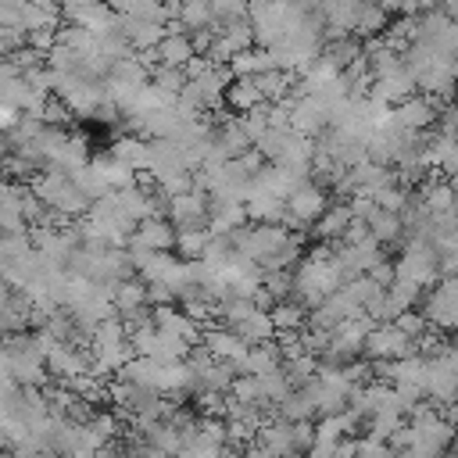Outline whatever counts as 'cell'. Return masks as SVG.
Returning a JSON list of instances; mask_svg holds the SVG:
<instances>
[{"label": "cell", "instance_id": "cell-57", "mask_svg": "<svg viewBox=\"0 0 458 458\" xmlns=\"http://www.w3.org/2000/svg\"><path fill=\"white\" fill-rule=\"evenodd\" d=\"M454 429H458V422H454Z\"/></svg>", "mask_w": 458, "mask_h": 458}, {"label": "cell", "instance_id": "cell-55", "mask_svg": "<svg viewBox=\"0 0 458 458\" xmlns=\"http://www.w3.org/2000/svg\"><path fill=\"white\" fill-rule=\"evenodd\" d=\"M7 154H11V136H7V132H0V161H4Z\"/></svg>", "mask_w": 458, "mask_h": 458}, {"label": "cell", "instance_id": "cell-23", "mask_svg": "<svg viewBox=\"0 0 458 458\" xmlns=\"http://www.w3.org/2000/svg\"><path fill=\"white\" fill-rule=\"evenodd\" d=\"M208 236H211L208 225H175V247H172V254H179V258H200Z\"/></svg>", "mask_w": 458, "mask_h": 458}, {"label": "cell", "instance_id": "cell-12", "mask_svg": "<svg viewBox=\"0 0 458 458\" xmlns=\"http://www.w3.org/2000/svg\"><path fill=\"white\" fill-rule=\"evenodd\" d=\"M132 240H140V243L150 247V250H172V247H175V225H172L165 215H147V218L132 229Z\"/></svg>", "mask_w": 458, "mask_h": 458}, {"label": "cell", "instance_id": "cell-2", "mask_svg": "<svg viewBox=\"0 0 458 458\" xmlns=\"http://www.w3.org/2000/svg\"><path fill=\"white\" fill-rule=\"evenodd\" d=\"M329 204V190L318 186L315 179H304L290 197H286V215H283V225L293 229V233H308L311 222L326 211Z\"/></svg>", "mask_w": 458, "mask_h": 458}, {"label": "cell", "instance_id": "cell-28", "mask_svg": "<svg viewBox=\"0 0 458 458\" xmlns=\"http://www.w3.org/2000/svg\"><path fill=\"white\" fill-rule=\"evenodd\" d=\"M422 293H426V286H419L415 279H404V276H394V283L386 286V297H390V304H394V311H404V308H415Z\"/></svg>", "mask_w": 458, "mask_h": 458}, {"label": "cell", "instance_id": "cell-49", "mask_svg": "<svg viewBox=\"0 0 458 458\" xmlns=\"http://www.w3.org/2000/svg\"><path fill=\"white\" fill-rule=\"evenodd\" d=\"M208 68H215V61H211L208 54H190V57H186V64H182L186 79H197V75H204Z\"/></svg>", "mask_w": 458, "mask_h": 458}, {"label": "cell", "instance_id": "cell-24", "mask_svg": "<svg viewBox=\"0 0 458 458\" xmlns=\"http://www.w3.org/2000/svg\"><path fill=\"white\" fill-rule=\"evenodd\" d=\"M147 304V286L140 276H129V279H118L114 283V311L125 315L132 308H143Z\"/></svg>", "mask_w": 458, "mask_h": 458}, {"label": "cell", "instance_id": "cell-42", "mask_svg": "<svg viewBox=\"0 0 458 458\" xmlns=\"http://www.w3.org/2000/svg\"><path fill=\"white\" fill-rule=\"evenodd\" d=\"M25 43H29L32 50L47 54V50L57 43V29H50V25H47V29H29V32H25Z\"/></svg>", "mask_w": 458, "mask_h": 458}, {"label": "cell", "instance_id": "cell-33", "mask_svg": "<svg viewBox=\"0 0 458 458\" xmlns=\"http://www.w3.org/2000/svg\"><path fill=\"white\" fill-rule=\"evenodd\" d=\"M179 21H182L186 32H190V29H204V25H211V21H215L211 0H182V7H179Z\"/></svg>", "mask_w": 458, "mask_h": 458}, {"label": "cell", "instance_id": "cell-37", "mask_svg": "<svg viewBox=\"0 0 458 458\" xmlns=\"http://www.w3.org/2000/svg\"><path fill=\"white\" fill-rule=\"evenodd\" d=\"M100 0H57V11H61V21L68 25H86V18L93 14Z\"/></svg>", "mask_w": 458, "mask_h": 458}, {"label": "cell", "instance_id": "cell-15", "mask_svg": "<svg viewBox=\"0 0 458 458\" xmlns=\"http://www.w3.org/2000/svg\"><path fill=\"white\" fill-rule=\"evenodd\" d=\"M261 100H265V97H261L254 75H236V79L225 86V107H229L233 114H243V111L258 107Z\"/></svg>", "mask_w": 458, "mask_h": 458}, {"label": "cell", "instance_id": "cell-25", "mask_svg": "<svg viewBox=\"0 0 458 458\" xmlns=\"http://www.w3.org/2000/svg\"><path fill=\"white\" fill-rule=\"evenodd\" d=\"M268 315H272V326H276V329H301V326L308 322V308H304L297 297L276 301V304L268 308Z\"/></svg>", "mask_w": 458, "mask_h": 458}, {"label": "cell", "instance_id": "cell-46", "mask_svg": "<svg viewBox=\"0 0 458 458\" xmlns=\"http://www.w3.org/2000/svg\"><path fill=\"white\" fill-rule=\"evenodd\" d=\"M311 440H315V422L311 419H293V444H297V451H308Z\"/></svg>", "mask_w": 458, "mask_h": 458}, {"label": "cell", "instance_id": "cell-5", "mask_svg": "<svg viewBox=\"0 0 458 458\" xmlns=\"http://www.w3.org/2000/svg\"><path fill=\"white\" fill-rule=\"evenodd\" d=\"M47 372H50V379H57V383L75 379V376L89 372V351H82L79 344L57 340V344L47 351Z\"/></svg>", "mask_w": 458, "mask_h": 458}, {"label": "cell", "instance_id": "cell-13", "mask_svg": "<svg viewBox=\"0 0 458 458\" xmlns=\"http://www.w3.org/2000/svg\"><path fill=\"white\" fill-rule=\"evenodd\" d=\"M283 369V347L272 340H261V344H250L243 361H240V372H254V376H265V372H276Z\"/></svg>", "mask_w": 458, "mask_h": 458}, {"label": "cell", "instance_id": "cell-41", "mask_svg": "<svg viewBox=\"0 0 458 458\" xmlns=\"http://www.w3.org/2000/svg\"><path fill=\"white\" fill-rule=\"evenodd\" d=\"M365 276L386 290V286L394 283V276H397V268H394V258H386V254H383L379 261H372V265H369V272H365Z\"/></svg>", "mask_w": 458, "mask_h": 458}, {"label": "cell", "instance_id": "cell-58", "mask_svg": "<svg viewBox=\"0 0 458 458\" xmlns=\"http://www.w3.org/2000/svg\"><path fill=\"white\" fill-rule=\"evenodd\" d=\"M454 333H458V329H454Z\"/></svg>", "mask_w": 458, "mask_h": 458}, {"label": "cell", "instance_id": "cell-44", "mask_svg": "<svg viewBox=\"0 0 458 458\" xmlns=\"http://www.w3.org/2000/svg\"><path fill=\"white\" fill-rule=\"evenodd\" d=\"M211 11H215L218 21L243 18V14H247V0H211Z\"/></svg>", "mask_w": 458, "mask_h": 458}, {"label": "cell", "instance_id": "cell-53", "mask_svg": "<svg viewBox=\"0 0 458 458\" xmlns=\"http://www.w3.org/2000/svg\"><path fill=\"white\" fill-rule=\"evenodd\" d=\"M250 304H254L258 311H268V308L276 304V297H272V293H268V290L258 283V286H254V293H250Z\"/></svg>", "mask_w": 458, "mask_h": 458}, {"label": "cell", "instance_id": "cell-36", "mask_svg": "<svg viewBox=\"0 0 458 458\" xmlns=\"http://www.w3.org/2000/svg\"><path fill=\"white\" fill-rule=\"evenodd\" d=\"M261 286H265L276 301L290 297V290H293V268H261Z\"/></svg>", "mask_w": 458, "mask_h": 458}, {"label": "cell", "instance_id": "cell-51", "mask_svg": "<svg viewBox=\"0 0 458 458\" xmlns=\"http://www.w3.org/2000/svg\"><path fill=\"white\" fill-rule=\"evenodd\" d=\"M211 39H215V32H211L208 25H204V29H190V43H193V54H208Z\"/></svg>", "mask_w": 458, "mask_h": 458}, {"label": "cell", "instance_id": "cell-40", "mask_svg": "<svg viewBox=\"0 0 458 458\" xmlns=\"http://www.w3.org/2000/svg\"><path fill=\"white\" fill-rule=\"evenodd\" d=\"M433 129H440L444 136L458 140V100H451V104H444V107L437 111V125H433Z\"/></svg>", "mask_w": 458, "mask_h": 458}, {"label": "cell", "instance_id": "cell-3", "mask_svg": "<svg viewBox=\"0 0 458 458\" xmlns=\"http://www.w3.org/2000/svg\"><path fill=\"white\" fill-rule=\"evenodd\" d=\"M415 351V340L411 336H404L397 326H394V318L390 322H376L369 333H365V340H361V354L369 358V361H379V358H401V354H411Z\"/></svg>", "mask_w": 458, "mask_h": 458}, {"label": "cell", "instance_id": "cell-32", "mask_svg": "<svg viewBox=\"0 0 458 458\" xmlns=\"http://www.w3.org/2000/svg\"><path fill=\"white\" fill-rule=\"evenodd\" d=\"M283 372H286V379L297 386V383H304V379H311V376L318 372V358L308 354V351H297V354L283 358Z\"/></svg>", "mask_w": 458, "mask_h": 458}, {"label": "cell", "instance_id": "cell-19", "mask_svg": "<svg viewBox=\"0 0 458 458\" xmlns=\"http://www.w3.org/2000/svg\"><path fill=\"white\" fill-rule=\"evenodd\" d=\"M157 50V64H172V68H182L186 57L193 54V43H190V32H165L161 43L154 47Z\"/></svg>", "mask_w": 458, "mask_h": 458}, {"label": "cell", "instance_id": "cell-4", "mask_svg": "<svg viewBox=\"0 0 458 458\" xmlns=\"http://www.w3.org/2000/svg\"><path fill=\"white\" fill-rule=\"evenodd\" d=\"M293 97V93H290ZM329 125V104L318 97V93H301V97H293V104H290V129H297V132H304V136H318L322 129Z\"/></svg>", "mask_w": 458, "mask_h": 458}, {"label": "cell", "instance_id": "cell-22", "mask_svg": "<svg viewBox=\"0 0 458 458\" xmlns=\"http://www.w3.org/2000/svg\"><path fill=\"white\" fill-rule=\"evenodd\" d=\"M386 21H390V14H386L376 0H361L358 21H354V36H358V39H372V36H379V32L386 29Z\"/></svg>", "mask_w": 458, "mask_h": 458}, {"label": "cell", "instance_id": "cell-39", "mask_svg": "<svg viewBox=\"0 0 458 458\" xmlns=\"http://www.w3.org/2000/svg\"><path fill=\"white\" fill-rule=\"evenodd\" d=\"M358 454H361V458H386V454H394V447H390L383 437L358 433Z\"/></svg>", "mask_w": 458, "mask_h": 458}, {"label": "cell", "instance_id": "cell-10", "mask_svg": "<svg viewBox=\"0 0 458 458\" xmlns=\"http://www.w3.org/2000/svg\"><path fill=\"white\" fill-rule=\"evenodd\" d=\"M361 0H322V18H326V39H340L354 32Z\"/></svg>", "mask_w": 458, "mask_h": 458}, {"label": "cell", "instance_id": "cell-29", "mask_svg": "<svg viewBox=\"0 0 458 458\" xmlns=\"http://www.w3.org/2000/svg\"><path fill=\"white\" fill-rule=\"evenodd\" d=\"M236 333L247 340V344H261V340H272L276 336V326H272V315L268 311H250L240 326H236Z\"/></svg>", "mask_w": 458, "mask_h": 458}, {"label": "cell", "instance_id": "cell-26", "mask_svg": "<svg viewBox=\"0 0 458 458\" xmlns=\"http://www.w3.org/2000/svg\"><path fill=\"white\" fill-rule=\"evenodd\" d=\"M254 82H258V89H261L265 100H283L290 93V86H293V72H286V68H265V72L254 75Z\"/></svg>", "mask_w": 458, "mask_h": 458}, {"label": "cell", "instance_id": "cell-54", "mask_svg": "<svg viewBox=\"0 0 458 458\" xmlns=\"http://www.w3.org/2000/svg\"><path fill=\"white\" fill-rule=\"evenodd\" d=\"M440 11H444L447 18H454V21H458V0H440Z\"/></svg>", "mask_w": 458, "mask_h": 458}, {"label": "cell", "instance_id": "cell-1", "mask_svg": "<svg viewBox=\"0 0 458 458\" xmlns=\"http://www.w3.org/2000/svg\"><path fill=\"white\" fill-rule=\"evenodd\" d=\"M57 75V72H54ZM54 93L68 100V107L79 114V118H93V111L104 104V79L97 75H86L82 68L75 72H61L54 79Z\"/></svg>", "mask_w": 458, "mask_h": 458}, {"label": "cell", "instance_id": "cell-6", "mask_svg": "<svg viewBox=\"0 0 458 458\" xmlns=\"http://www.w3.org/2000/svg\"><path fill=\"white\" fill-rule=\"evenodd\" d=\"M437 104H433V97H426V93H411V97H404V100H397L394 104V118H397V125L401 129H411V132H426V129H433L437 125Z\"/></svg>", "mask_w": 458, "mask_h": 458}, {"label": "cell", "instance_id": "cell-34", "mask_svg": "<svg viewBox=\"0 0 458 458\" xmlns=\"http://www.w3.org/2000/svg\"><path fill=\"white\" fill-rule=\"evenodd\" d=\"M72 118H75V111L68 107V100H64V97H57V93L50 89V93H47V100H43L39 122H47V125H72Z\"/></svg>", "mask_w": 458, "mask_h": 458}, {"label": "cell", "instance_id": "cell-56", "mask_svg": "<svg viewBox=\"0 0 458 458\" xmlns=\"http://www.w3.org/2000/svg\"><path fill=\"white\" fill-rule=\"evenodd\" d=\"M454 211H458V179H454Z\"/></svg>", "mask_w": 458, "mask_h": 458}, {"label": "cell", "instance_id": "cell-38", "mask_svg": "<svg viewBox=\"0 0 458 458\" xmlns=\"http://www.w3.org/2000/svg\"><path fill=\"white\" fill-rule=\"evenodd\" d=\"M394 326H397L404 336H411V340H415L419 333H426V329H429V318H426L422 311H415V308H404V311H397V315H394Z\"/></svg>", "mask_w": 458, "mask_h": 458}, {"label": "cell", "instance_id": "cell-21", "mask_svg": "<svg viewBox=\"0 0 458 458\" xmlns=\"http://www.w3.org/2000/svg\"><path fill=\"white\" fill-rule=\"evenodd\" d=\"M229 68H233V75H258V72H265V68H276L272 64V54H268V47H243V50H236L233 57H229Z\"/></svg>", "mask_w": 458, "mask_h": 458}, {"label": "cell", "instance_id": "cell-35", "mask_svg": "<svg viewBox=\"0 0 458 458\" xmlns=\"http://www.w3.org/2000/svg\"><path fill=\"white\" fill-rule=\"evenodd\" d=\"M408 186H401V182H386V186H379L376 193H372V200H376V208H383V211H404V204H408Z\"/></svg>", "mask_w": 458, "mask_h": 458}, {"label": "cell", "instance_id": "cell-43", "mask_svg": "<svg viewBox=\"0 0 458 458\" xmlns=\"http://www.w3.org/2000/svg\"><path fill=\"white\" fill-rule=\"evenodd\" d=\"M18 47H25V32L14 25H0V57H11Z\"/></svg>", "mask_w": 458, "mask_h": 458}, {"label": "cell", "instance_id": "cell-27", "mask_svg": "<svg viewBox=\"0 0 458 458\" xmlns=\"http://www.w3.org/2000/svg\"><path fill=\"white\" fill-rule=\"evenodd\" d=\"M175 261H179V254L172 258V250H150V254H147V261L136 268V276H140L143 283H168V276H172Z\"/></svg>", "mask_w": 458, "mask_h": 458}, {"label": "cell", "instance_id": "cell-14", "mask_svg": "<svg viewBox=\"0 0 458 458\" xmlns=\"http://www.w3.org/2000/svg\"><path fill=\"white\" fill-rule=\"evenodd\" d=\"M347 222H351V208H347V200L340 204V200H329L326 204V211L311 222V236L315 240H340L344 236V229H347Z\"/></svg>", "mask_w": 458, "mask_h": 458}, {"label": "cell", "instance_id": "cell-50", "mask_svg": "<svg viewBox=\"0 0 458 458\" xmlns=\"http://www.w3.org/2000/svg\"><path fill=\"white\" fill-rule=\"evenodd\" d=\"M365 236H369V222L351 215V222H347V229H344L340 240H344V243H358V240H365Z\"/></svg>", "mask_w": 458, "mask_h": 458}, {"label": "cell", "instance_id": "cell-48", "mask_svg": "<svg viewBox=\"0 0 458 458\" xmlns=\"http://www.w3.org/2000/svg\"><path fill=\"white\" fill-rule=\"evenodd\" d=\"M236 161H240V168H243L247 175H254V172H258V168L265 165V154H261V150H258V147L250 143L247 150H240V154H236Z\"/></svg>", "mask_w": 458, "mask_h": 458}, {"label": "cell", "instance_id": "cell-30", "mask_svg": "<svg viewBox=\"0 0 458 458\" xmlns=\"http://www.w3.org/2000/svg\"><path fill=\"white\" fill-rule=\"evenodd\" d=\"M258 386H261V404H265V408H268V404H279V401L293 390V383L286 379V372H283V369L258 376Z\"/></svg>", "mask_w": 458, "mask_h": 458}, {"label": "cell", "instance_id": "cell-16", "mask_svg": "<svg viewBox=\"0 0 458 458\" xmlns=\"http://www.w3.org/2000/svg\"><path fill=\"white\" fill-rule=\"evenodd\" d=\"M365 222H369V233H372L383 247H401V240H404V222H401L397 211H383V208H376Z\"/></svg>", "mask_w": 458, "mask_h": 458}, {"label": "cell", "instance_id": "cell-31", "mask_svg": "<svg viewBox=\"0 0 458 458\" xmlns=\"http://www.w3.org/2000/svg\"><path fill=\"white\" fill-rule=\"evenodd\" d=\"M68 175H72V182H75V186H79V190H82L89 200H97V197H104V193L111 190V186L100 179V172H97L89 161H86V165H79V168H72Z\"/></svg>", "mask_w": 458, "mask_h": 458}, {"label": "cell", "instance_id": "cell-11", "mask_svg": "<svg viewBox=\"0 0 458 458\" xmlns=\"http://www.w3.org/2000/svg\"><path fill=\"white\" fill-rule=\"evenodd\" d=\"M415 89H419V86H415V75L404 68V61H401V68H397V72L379 75V79H372V86H369V93H372V97H379V100H386V104H397V100L411 97Z\"/></svg>", "mask_w": 458, "mask_h": 458}, {"label": "cell", "instance_id": "cell-18", "mask_svg": "<svg viewBox=\"0 0 458 458\" xmlns=\"http://www.w3.org/2000/svg\"><path fill=\"white\" fill-rule=\"evenodd\" d=\"M243 211H247V222H283L286 200L272 197V193H250L243 200Z\"/></svg>", "mask_w": 458, "mask_h": 458}, {"label": "cell", "instance_id": "cell-9", "mask_svg": "<svg viewBox=\"0 0 458 458\" xmlns=\"http://www.w3.org/2000/svg\"><path fill=\"white\" fill-rule=\"evenodd\" d=\"M165 218H168L172 225H208V193L186 190V193L168 197Z\"/></svg>", "mask_w": 458, "mask_h": 458}, {"label": "cell", "instance_id": "cell-45", "mask_svg": "<svg viewBox=\"0 0 458 458\" xmlns=\"http://www.w3.org/2000/svg\"><path fill=\"white\" fill-rule=\"evenodd\" d=\"M143 286H147V304H179L168 283H143Z\"/></svg>", "mask_w": 458, "mask_h": 458}, {"label": "cell", "instance_id": "cell-20", "mask_svg": "<svg viewBox=\"0 0 458 458\" xmlns=\"http://www.w3.org/2000/svg\"><path fill=\"white\" fill-rule=\"evenodd\" d=\"M86 161H89V136L68 129V140L61 143V150H57V157H54L50 165L72 172V168H79V165H86Z\"/></svg>", "mask_w": 458, "mask_h": 458}, {"label": "cell", "instance_id": "cell-52", "mask_svg": "<svg viewBox=\"0 0 458 458\" xmlns=\"http://www.w3.org/2000/svg\"><path fill=\"white\" fill-rule=\"evenodd\" d=\"M18 118H21V111L14 104H0V132H11L18 125Z\"/></svg>", "mask_w": 458, "mask_h": 458}, {"label": "cell", "instance_id": "cell-17", "mask_svg": "<svg viewBox=\"0 0 458 458\" xmlns=\"http://www.w3.org/2000/svg\"><path fill=\"white\" fill-rule=\"evenodd\" d=\"M118 161H125L129 168H147V136H140V132H122V136H114L111 140V147H107Z\"/></svg>", "mask_w": 458, "mask_h": 458}, {"label": "cell", "instance_id": "cell-47", "mask_svg": "<svg viewBox=\"0 0 458 458\" xmlns=\"http://www.w3.org/2000/svg\"><path fill=\"white\" fill-rule=\"evenodd\" d=\"M157 186H161L168 197H175V193H186V190H193V179H190V172H175V175L161 179Z\"/></svg>", "mask_w": 458, "mask_h": 458}, {"label": "cell", "instance_id": "cell-8", "mask_svg": "<svg viewBox=\"0 0 458 458\" xmlns=\"http://www.w3.org/2000/svg\"><path fill=\"white\" fill-rule=\"evenodd\" d=\"M200 344H204L215 358L233 361V365H236V372H240V361H243V354H247V347H250V344H247L236 329H229V326H204Z\"/></svg>", "mask_w": 458, "mask_h": 458}, {"label": "cell", "instance_id": "cell-7", "mask_svg": "<svg viewBox=\"0 0 458 458\" xmlns=\"http://www.w3.org/2000/svg\"><path fill=\"white\" fill-rule=\"evenodd\" d=\"M150 308H154V326H157V329H165V333H172V336L186 340L190 347H197V344H200L204 326H200L197 318H190L179 304H150Z\"/></svg>", "mask_w": 458, "mask_h": 458}]
</instances>
